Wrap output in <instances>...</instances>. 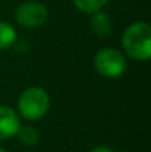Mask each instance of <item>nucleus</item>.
<instances>
[{
  "label": "nucleus",
  "instance_id": "obj_1",
  "mask_svg": "<svg viewBox=\"0 0 151 152\" xmlns=\"http://www.w3.org/2000/svg\"><path fill=\"white\" fill-rule=\"evenodd\" d=\"M123 49L135 61H148L151 58V27L145 22L129 25L122 37Z\"/></svg>",
  "mask_w": 151,
  "mask_h": 152
},
{
  "label": "nucleus",
  "instance_id": "obj_2",
  "mask_svg": "<svg viewBox=\"0 0 151 152\" xmlns=\"http://www.w3.org/2000/svg\"><path fill=\"white\" fill-rule=\"evenodd\" d=\"M50 105L49 95L42 87L25 89L18 99V111L25 120H40L46 115Z\"/></svg>",
  "mask_w": 151,
  "mask_h": 152
},
{
  "label": "nucleus",
  "instance_id": "obj_3",
  "mask_svg": "<svg viewBox=\"0 0 151 152\" xmlns=\"http://www.w3.org/2000/svg\"><path fill=\"white\" fill-rule=\"evenodd\" d=\"M94 64H95L96 71L102 77H107V78H117L122 74H124L127 68L123 53H120L116 49H111V48L101 49L95 55Z\"/></svg>",
  "mask_w": 151,
  "mask_h": 152
},
{
  "label": "nucleus",
  "instance_id": "obj_4",
  "mask_svg": "<svg viewBox=\"0 0 151 152\" xmlns=\"http://www.w3.org/2000/svg\"><path fill=\"white\" fill-rule=\"evenodd\" d=\"M15 18L19 25L25 28H36L46 22L48 10L43 4L37 1H25L18 6L15 12Z\"/></svg>",
  "mask_w": 151,
  "mask_h": 152
},
{
  "label": "nucleus",
  "instance_id": "obj_5",
  "mask_svg": "<svg viewBox=\"0 0 151 152\" xmlns=\"http://www.w3.org/2000/svg\"><path fill=\"white\" fill-rule=\"evenodd\" d=\"M19 127V115L12 108L0 105V140H6L12 136H16Z\"/></svg>",
  "mask_w": 151,
  "mask_h": 152
},
{
  "label": "nucleus",
  "instance_id": "obj_6",
  "mask_svg": "<svg viewBox=\"0 0 151 152\" xmlns=\"http://www.w3.org/2000/svg\"><path fill=\"white\" fill-rule=\"evenodd\" d=\"M91 15H92V18H91V27L95 31V34H98L99 37L108 36L111 33V30H113V24H111L110 16L105 12H101V10H96V12H94Z\"/></svg>",
  "mask_w": 151,
  "mask_h": 152
},
{
  "label": "nucleus",
  "instance_id": "obj_7",
  "mask_svg": "<svg viewBox=\"0 0 151 152\" xmlns=\"http://www.w3.org/2000/svg\"><path fill=\"white\" fill-rule=\"evenodd\" d=\"M16 42V31L15 28L4 22L0 21V50H6L9 48H12Z\"/></svg>",
  "mask_w": 151,
  "mask_h": 152
},
{
  "label": "nucleus",
  "instance_id": "obj_8",
  "mask_svg": "<svg viewBox=\"0 0 151 152\" xmlns=\"http://www.w3.org/2000/svg\"><path fill=\"white\" fill-rule=\"evenodd\" d=\"M16 136H18V140L19 143L25 145V146H33L39 142V133L34 127H30V126H24V127H19V130L16 132Z\"/></svg>",
  "mask_w": 151,
  "mask_h": 152
},
{
  "label": "nucleus",
  "instance_id": "obj_9",
  "mask_svg": "<svg viewBox=\"0 0 151 152\" xmlns=\"http://www.w3.org/2000/svg\"><path fill=\"white\" fill-rule=\"evenodd\" d=\"M107 1L108 0H73L74 6L85 13H94L96 10H101Z\"/></svg>",
  "mask_w": 151,
  "mask_h": 152
},
{
  "label": "nucleus",
  "instance_id": "obj_10",
  "mask_svg": "<svg viewBox=\"0 0 151 152\" xmlns=\"http://www.w3.org/2000/svg\"><path fill=\"white\" fill-rule=\"evenodd\" d=\"M91 152H113V149H110L108 146H98V148L92 149Z\"/></svg>",
  "mask_w": 151,
  "mask_h": 152
},
{
  "label": "nucleus",
  "instance_id": "obj_11",
  "mask_svg": "<svg viewBox=\"0 0 151 152\" xmlns=\"http://www.w3.org/2000/svg\"><path fill=\"white\" fill-rule=\"evenodd\" d=\"M0 152H7V151H4V149H1V148H0Z\"/></svg>",
  "mask_w": 151,
  "mask_h": 152
}]
</instances>
